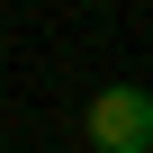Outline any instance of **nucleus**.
Wrapping results in <instances>:
<instances>
[{
    "instance_id": "nucleus-1",
    "label": "nucleus",
    "mask_w": 153,
    "mask_h": 153,
    "mask_svg": "<svg viewBox=\"0 0 153 153\" xmlns=\"http://www.w3.org/2000/svg\"><path fill=\"white\" fill-rule=\"evenodd\" d=\"M81 135H90V153H153V90H135V81L90 90Z\"/></svg>"
}]
</instances>
